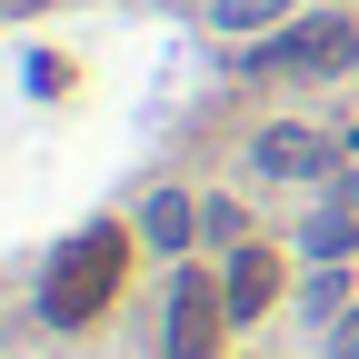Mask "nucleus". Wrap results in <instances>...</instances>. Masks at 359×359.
<instances>
[{
  "label": "nucleus",
  "instance_id": "obj_12",
  "mask_svg": "<svg viewBox=\"0 0 359 359\" xmlns=\"http://www.w3.org/2000/svg\"><path fill=\"white\" fill-rule=\"evenodd\" d=\"M349 150H359V140H349Z\"/></svg>",
  "mask_w": 359,
  "mask_h": 359
},
{
  "label": "nucleus",
  "instance_id": "obj_2",
  "mask_svg": "<svg viewBox=\"0 0 359 359\" xmlns=\"http://www.w3.org/2000/svg\"><path fill=\"white\" fill-rule=\"evenodd\" d=\"M359 60V30L349 20H280V30H269L259 40V80H320V70H349Z\"/></svg>",
  "mask_w": 359,
  "mask_h": 359
},
{
  "label": "nucleus",
  "instance_id": "obj_5",
  "mask_svg": "<svg viewBox=\"0 0 359 359\" xmlns=\"http://www.w3.org/2000/svg\"><path fill=\"white\" fill-rule=\"evenodd\" d=\"M140 240H150L160 259H180V250L200 240V200H190V190H150V210H140Z\"/></svg>",
  "mask_w": 359,
  "mask_h": 359
},
{
  "label": "nucleus",
  "instance_id": "obj_11",
  "mask_svg": "<svg viewBox=\"0 0 359 359\" xmlns=\"http://www.w3.org/2000/svg\"><path fill=\"white\" fill-rule=\"evenodd\" d=\"M330 359H359V309L339 320V339H330Z\"/></svg>",
  "mask_w": 359,
  "mask_h": 359
},
{
  "label": "nucleus",
  "instance_id": "obj_7",
  "mask_svg": "<svg viewBox=\"0 0 359 359\" xmlns=\"http://www.w3.org/2000/svg\"><path fill=\"white\" fill-rule=\"evenodd\" d=\"M280 299V250H230V320H259Z\"/></svg>",
  "mask_w": 359,
  "mask_h": 359
},
{
  "label": "nucleus",
  "instance_id": "obj_6",
  "mask_svg": "<svg viewBox=\"0 0 359 359\" xmlns=\"http://www.w3.org/2000/svg\"><path fill=\"white\" fill-rule=\"evenodd\" d=\"M299 250H309V259H349V250H359V180H339V190H330V210L299 230Z\"/></svg>",
  "mask_w": 359,
  "mask_h": 359
},
{
  "label": "nucleus",
  "instance_id": "obj_3",
  "mask_svg": "<svg viewBox=\"0 0 359 359\" xmlns=\"http://www.w3.org/2000/svg\"><path fill=\"white\" fill-rule=\"evenodd\" d=\"M219 330H240V320H230V280L180 269V280H170V330H160V349H170V359H210Z\"/></svg>",
  "mask_w": 359,
  "mask_h": 359
},
{
  "label": "nucleus",
  "instance_id": "obj_4",
  "mask_svg": "<svg viewBox=\"0 0 359 359\" xmlns=\"http://www.w3.org/2000/svg\"><path fill=\"white\" fill-rule=\"evenodd\" d=\"M250 170H269V180H320L330 170V140L309 120H269L259 140H250Z\"/></svg>",
  "mask_w": 359,
  "mask_h": 359
},
{
  "label": "nucleus",
  "instance_id": "obj_8",
  "mask_svg": "<svg viewBox=\"0 0 359 359\" xmlns=\"http://www.w3.org/2000/svg\"><path fill=\"white\" fill-rule=\"evenodd\" d=\"M280 20H290V0H210V30H230V40L280 30Z\"/></svg>",
  "mask_w": 359,
  "mask_h": 359
},
{
  "label": "nucleus",
  "instance_id": "obj_10",
  "mask_svg": "<svg viewBox=\"0 0 359 359\" xmlns=\"http://www.w3.org/2000/svg\"><path fill=\"white\" fill-rule=\"evenodd\" d=\"M339 299H349V269H339V259H320V280H309V290H299V309H309V320H330V309H339Z\"/></svg>",
  "mask_w": 359,
  "mask_h": 359
},
{
  "label": "nucleus",
  "instance_id": "obj_1",
  "mask_svg": "<svg viewBox=\"0 0 359 359\" xmlns=\"http://www.w3.org/2000/svg\"><path fill=\"white\" fill-rule=\"evenodd\" d=\"M120 280H130V230L120 219H90V230L50 259V280H40V320L50 330H90L120 299Z\"/></svg>",
  "mask_w": 359,
  "mask_h": 359
},
{
  "label": "nucleus",
  "instance_id": "obj_9",
  "mask_svg": "<svg viewBox=\"0 0 359 359\" xmlns=\"http://www.w3.org/2000/svg\"><path fill=\"white\" fill-rule=\"evenodd\" d=\"M200 240L210 250H250V210L240 200H200Z\"/></svg>",
  "mask_w": 359,
  "mask_h": 359
}]
</instances>
